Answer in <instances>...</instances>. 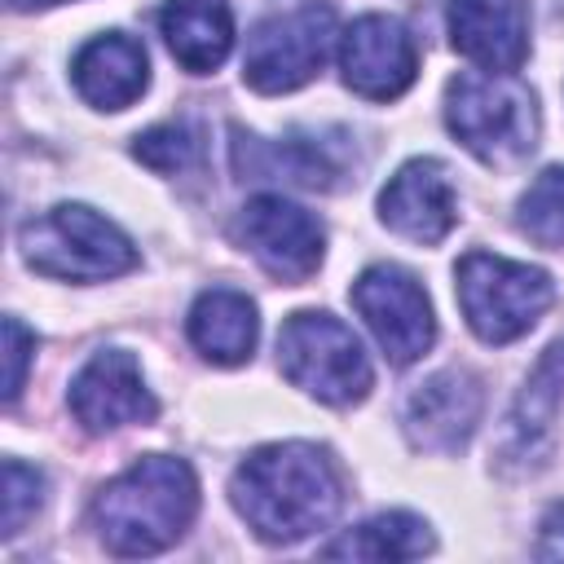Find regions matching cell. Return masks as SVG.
Returning a JSON list of instances; mask_svg holds the SVG:
<instances>
[{
  "mask_svg": "<svg viewBox=\"0 0 564 564\" xmlns=\"http://www.w3.org/2000/svg\"><path fill=\"white\" fill-rule=\"evenodd\" d=\"M234 511L256 538L291 546L326 529L344 502V480L330 449L308 441H278L247 454L229 480Z\"/></svg>",
  "mask_w": 564,
  "mask_h": 564,
  "instance_id": "cell-1",
  "label": "cell"
},
{
  "mask_svg": "<svg viewBox=\"0 0 564 564\" xmlns=\"http://www.w3.org/2000/svg\"><path fill=\"white\" fill-rule=\"evenodd\" d=\"M198 511V480L185 458L145 454L101 485L93 498V529L110 555L137 560L167 551Z\"/></svg>",
  "mask_w": 564,
  "mask_h": 564,
  "instance_id": "cell-2",
  "label": "cell"
},
{
  "mask_svg": "<svg viewBox=\"0 0 564 564\" xmlns=\"http://www.w3.org/2000/svg\"><path fill=\"white\" fill-rule=\"evenodd\" d=\"M445 123L480 163H516L538 145V106L516 75H454L445 88Z\"/></svg>",
  "mask_w": 564,
  "mask_h": 564,
  "instance_id": "cell-3",
  "label": "cell"
},
{
  "mask_svg": "<svg viewBox=\"0 0 564 564\" xmlns=\"http://www.w3.org/2000/svg\"><path fill=\"white\" fill-rule=\"evenodd\" d=\"M22 256L35 273L62 282H106L137 269L132 238L84 203H62L18 229Z\"/></svg>",
  "mask_w": 564,
  "mask_h": 564,
  "instance_id": "cell-4",
  "label": "cell"
},
{
  "mask_svg": "<svg viewBox=\"0 0 564 564\" xmlns=\"http://www.w3.org/2000/svg\"><path fill=\"white\" fill-rule=\"evenodd\" d=\"M278 366L300 392H308L326 405H357L375 379L357 335L339 317L317 313V308L291 313L282 322Z\"/></svg>",
  "mask_w": 564,
  "mask_h": 564,
  "instance_id": "cell-5",
  "label": "cell"
},
{
  "mask_svg": "<svg viewBox=\"0 0 564 564\" xmlns=\"http://www.w3.org/2000/svg\"><path fill=\"white\" fill-rule=\"evenodd\" d=\"M458 304L467 326L485 344H511L520 339L555 300V286L542 269L494 256V251H467L458 260Z\"/></svg>",
  "mask_w": 564,
  "mask_h": 564,
  "instance_id": "cell-6",
  "label": "cell"
},
{
  "mask_svg": "<svg viewBox=\"0 0 564 564\" xmlns=\"http://www.w3.org/2000/svg\"><path fill=\"white\" fill-rule=\"evenodd\" d=\"M330 40H335V9L326 0H308L291 13H273L247 40L242 79L269 97L291 93L322 70Z\"/></svg>",
  "mask_w": 564,
  "mask_h": 564,
  "instance_id": "cell-7",
  "label": "cell"
},
{
  "mask_svg": "<svg viewBox=\"0 0 564 564\" xmlns=\"http://www.w3.org/2000/svg\"><path fill=\"white\" fill-rule=\"evenodd\" d=\"M352 308L361 313V322L370 326L375 344L383 348V357L392 366L419 361L436 339V317H432L427 291L401 264H370L352 282Z\"/></svg>",
  "mask_w": 564,
  "mask_h": 564,
  "instance_id": "cell-8",
  "label": "cell"
},
{
  "mask_svg": "<svg viewBox=\"0 0 564 564\" xmlns=\"http://www.w3.org/2000/svg\"><path fill=\"white\" fill-rule=\"evenodd\" d=\"M234 238L242 251L256 256V264L278 278V282H308L322 264V247L326 234L317 225V216H308L304 207H295L282 194H256L238 220H234Z\"/></svg>",
  "mask_w": 564,
  "mask_h": 564,
  "instance_id": "cell-9",
  "label": "cell"
},
{
  "mask_svg": "<svg viewBox=\"0 0 564 564\" xmlns=\"http://www.w3.org/2000/svg\"><path fill=\"white\" fill-rule=\"evenodd\" d=\"M339 70L352 93L370 101H392L414 84L419 48L401 18L361 13L339 35Z\"/></svg>",
  "mask_w": 564,
  "mask_h": 564,
  "instance_id": "cell-10",
  "label": "cell"
},
{
  "mask_svg": "<svg viewBox=\"0 0 564 564\" xmlns=\"http://www.w3.org/2000/svg\"><path fill=\"white\" fill-rule=\"evenodd\" d=\"M564 405V339L546 344V352L533 361L524 388L516 392L507 410V432L498 445L502 471H538L555 449V414Z\"/></svg>",
  "mask_w": 564,
  "mask_h": 564,
  "instance_id": "cell-11",
  "label": "cell"
},
{
  "mask_svg": "<svg viewBox=\"0 0 564 564\" xmlns=\"http://www.w3.org/2000/svg\"><path fill=\"white\" fill-rule=\"evenodd\" d=\"M70 414L88 432H115L128 423H150L159 414V401L150 397L132 352L101 348L70 379Z\"/></svg>",
  "mask_w": 564,
  "mask_h": 564,
  "instance_id": "cell-12",
  "label": "cell"
},
{
  "mask_svg": "<svg viewBox=\"0 0 564 564\" xmlns=\"http://www.w3.org/2000/svg\"><path fill=\"white\" fill-rule=\"evenodd\" d=\"M480 410H485L480 379L467 375V370H441L405 397L401 423H405V436H410L414 449L458 454L471 441V432L480 423Z\"/></svg>",
  "mask_w": 564,
  "mask_h": 564,
  "instance_id": "cell-13",
  "label": "cell"
},
{
  "mask_svg": "<svg viewBox=\"0 0 564 564\" xmlns=\"http://www.w3.org/2000/svg\"><path fill=\"white\" fill-rule=\"evenodd\" d=\"M379 220L419 247H436L458 225V198L445 167L436 159L401 163L379 194Z\"/></svg>",
  "mask_w": 564,
  "mask_h": 564,
  "instance_id": "cell-14",
  "label": "cell"
},
{
  "mask_svg": "<svg viewBox=\"0 0 564 564\" xmlns=\"http://www.w3.org/2000/svg\"><path fill=\"white\" fill-rule=\"evenodd\" d=\"M454 48L494 75H516L529 57V0H449Z\"/></svg>",
  "mask_w": 564,
  "mask_h": 564,
  "instance_id": "cell-15",
  "label": "cell"
},
{
  "mask_svg": "<svg viewBox=\"0 0 564 564\" xmlns=\"http://www.w3.org/2000/svg\"><path fill=\"white\" fill-rule=\"evenodd\" d=\"M70 75H75V88H79V97L88 106H97V110H123V106H132L145 93L150 62H145L141 40H132L123 31H106V35H93L75 53Z\"/></svg>",
  "mask_w": 564,
  "mask_h": 564,
  "instance_id": "cell-16",
  "label": "cell"
},
{
  "mask_svg": "<svg viewBox=\"0 0 564 564\" xmlns=\"http://www.w3.org/2000/svg\"><path fill=\"white\" fill-rule=\"evenodd\" d=\"M159 31L167 40V53L194 75L216 70L234 48L229 0H167L159 13Z\"/></svg>",
  "mask_w": 564,
  "mask_h": 564,
  "instance_id": "cell-17",
  "label": "cell"
},
{
  "mask_svg": "<svg viewBox=\"0 0 564 564\" xmlns=\"http://www.w3.org/2000/svg\"><path fill=\"white\" fill-rule=\"evenodd\" d=\"M256 335H260V317L242 291L212 286L189 308V344L212 366H242L256 348Z\"/></svg>",
  "mask_w": 564,
  "mask_h": 564,
  "instance_id": "cell-18",
  "label": "cell"
},
{
  "mask_svg": "<svg viewBox=\"0 0 564 564\" xmlns=\"http://www.w3.org/2000/svg\"><path fill=\"white\" fill-rule=\"evenodd\" d=\"M234 167L247 181H291V185H308V189H326L335 176V163L304 141H260L242 128H234Z\"/></svg>",
  "mask_w": 564,
  "mask_h": 564,
  "instance_id": "cell-19",
  "label": "cell"
},
{
  "mask_svg": "<svg viewBox=\"0 0 564 564\" xmlns=\"http://www.w3.org/2000/svg\"><path fill=\"white\" fill-rule=\"evenodd\" d=\"M427 551H432V529L410 511H383L322 546L326 560H414Z\"/></svg>",
  "mask_w": 564,
  "mask_h": 564,
  "instance_id": "cell-20",
  "label": "cell"
},
{
  "mask_svg": "<svg viewBox=\"0 0 564 564\" xmlns=\"http://www.w3.org/2000/svg\"><path fill=\"white\" fill-rule=\"evenodd\" d=\"M516 225L538 247L564 251V167H546L533 176V185L520 194Z\"/></svg>",
  "mask_w": 564,
  "mask_h": 564,
  "instance_id": "cell-21",
  "label": "cell"
},
{
  "mask_svg": "<svg viewBox=\"0 0 564 564\" xmlns=\"http://www.w3.org/2000/svg\"><path fill=\"white\" fill-rule=\"evenodd\" d=\"M132 154L145 167H154L163 176H176L198 159V137H194L189 123H159V128H150L132 141Z\"/></svg>",
  "mask_w": 564,
  "mask_h": 564,
  "instance_id": "cell-22",
  "label": "cell"
},
{
  "mask_svg": "<svg viewBox=\"0 0 564 564\" xmlns=\"http://www.w3.org/2000/svg\"><path fill=\"white\" fill-rule=\"evenodd\" d=\"M44 498V476L18 458H4V538H18Z\"/></svg>",
  "mask_w": 564,
  "mask_h": 564,
  "instance_id": "cell-23",
  "label": "cell"
},
{
  "mask_svg": "<svg viewBox=\"0 0 564 564\" xmlns=\"http://www.w3.org/2000/svg\"><path fill=\"white\" fill-rule=\"evenodd\" d=\"M31 348H35V335L18 317H4V401H18L22 379H26Z\"/></svg>",
  "mask_w": 564,
  "mask_h": 564,
  "instance_id": "cell-24",
  "label": "cell"
},
{
  "mask_svg": "<svg viewBox=\"0 0 564 564\" xmlns=\"http://www.w3.org/2000/svg\"><path fill=\"white\" fill-rule=\"evenodd\" d=\"M538 560H564V502H551L542 524H538V542H533Z\"/></svg>",
  "mask_w": 564,
  "mask_h": 564,
  "instance_id": "cell-25",
  "label": "cell"
},
{
  "mask_svg": "<svg viewBox=\"0 0 564 564\" xmlns=\"http://www.w3.org/2000/svg\"><path fill=\"white\" fill-rule=\"evenodd\" d=\"M18 9H26V4H57V0H13Z\"/></svg>",
  "mask_w": 564,
  "mask_h": 564,
  "instance_id": "cell-26",
  "label": "cell"
}]
</instances>
